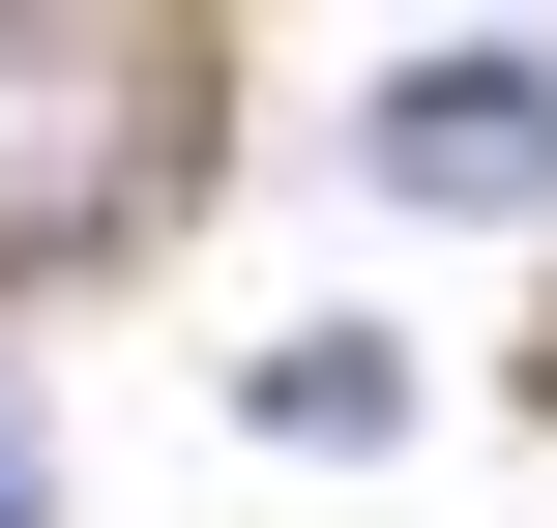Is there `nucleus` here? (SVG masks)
<instances>
[{"mask_svg": "<svg viewBox=\"0 0 557 528\" xmlns=\"http://www.w3.org/2000/svg\"><path fill=\"white\" fill-rule=\"evenodd\" d=\"M352 147H382L411 206H557V59H411Z\"/></svg>", "mask_w": 557, "mask_h": 528, "instance_id": "2", "label": "nucleus"}, {"mask_svg": "<svg viewBox=\"0 0 557 528\" xmlns=\"http://www.w3.org/2000/svg\"><path fill=\"white\" fill-rule=\"evenodd\" d=\"M147 147H176V59H147V29L0 0V265H88V235L147 206Z\"/></svg>", "mask_w": 557, "mask_h": 528, "instance_id": "1", "label": "nucleus"}, {"mask_svg": "<svg viewBox=\"0 0 557 528\" xmlns=\"http://www.w3.org/2000/svg\"><path fill=\"white\" fill-rule=\"evenodd\" d=\"M382 412H411L382 323H294V353H264V441H382Z\"/></svg>", "mask_w": 557, "mask_h": 528, "instance_id": "3", "label": "nucleus"}, {"mask_svg": "<svg viewBox=\"0 0 557 528\" xmlns=\"http://www.w3.org/2000/svg\"><path fill=\"white\" fill-rule=\"evenodd\" d=\"M0 528H29V441H0Z\"/></svg>", "mask_w": 557, "mask_h": 528, "instance_id": "4", "label": "nucleus"}]
</instances>
